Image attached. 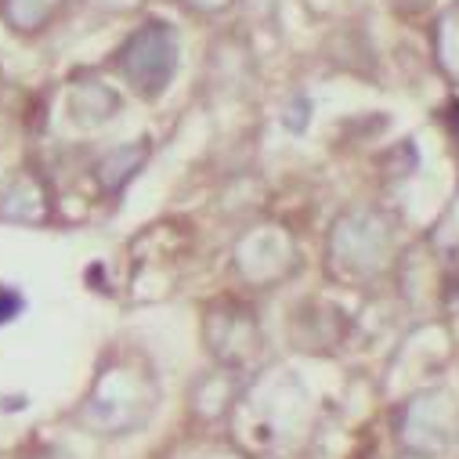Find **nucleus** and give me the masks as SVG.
Returning <instances> with one entry per match:
<instances>
[{"instance_id":"obj_1","label":"nucleus","mask_w":459,"mask_h":459,"mask_svg":"<svg viewBox=\"0 0 459 459\" xmlns=\"http://www.w3.org/2000/svg\"><path fill=\"white\" fill-rule=\"evenodd\" d=\"M398 250L402 239L391 213L359 206L333 221L325 239V272L336 282H373L394 268Z\"/></svg>"},{"instance_id":"obj_2","label":"nucleus","mask_w":459,"mask_h":459,"mask_svg":"<svg viewBox=\"0 0 459 459\" xmlns=\"http://www.w3.org/2000/svg\"><path fill=\"white\" fill-rule=\"evenodd\" d=\"M156 377L142 359L120 355L112 366H105L94 380L91 398L83 402V423L105 430V434H127L142 427L156 409Z\"/></svg>"},{"instance_id":"obj_3","label":"nucleus","mask_w":459,"mask_h":459,"mask_svg":"<svg viewBox=\"0 0 459 459\" xmlns=\"http://www.w3.org/2000/svg\"><path fill=\"white\" fill-rule=\"evenodd\" d=\"M178 58H181V40L178 30L163 19L142 22L117 51L112 65H117L120 80L145 101H156L167 94L170 80L178 76Z\"/></svg>"},{"instance_id":"obj_4","label":"nucleus","mask_w":459,"mask_h":459,"mask_svg":"<svg viewBox=\"0 0 459 459\" xmlns=\"http://www.w3.org/2000/svg\"><path fill=\"white\" fill-rule=\"evenodd\" d=\"M203 343L217 366L243 373L261 355V322L254 307L236 297L210 300L203 311Z\"/></svg>"},{"instance_id":"obj_5","label":"nucleus","mask_w":459,"mask_h":459,"mask_svg":"<svg viewBox=\"0 0 459 459\" xmlns=\"http://www.w3.org/2000/svg\"><path fill=\"white\" fill-rule=\"evenodd\" d=\"M232 264L243 282L250 286H275L282 282L297 264V247L286 228L279 224H257L239 236L232 250Z\"/></svg>"},{"instance_id":"obj_6","label":"nucleus","mask_w":459,"mask_h":459,"mask_svg":"<svg viewBox=\"0 0 459 459\" xmlns=\"http://www.w3.org/2000/svg\"><path fill=\"white\" fill-rule=\"evenodd\" d=\"M455 427H459V402L445 387H430V391L412 394L405 412H402L405 448H416V452H427V455L452 445Z\"/></svg>"},{"instance_id":"obj_7","label":"nucleus","mask_w":459,"mask_h":459,"mask_svg":"<svg viewBox=\"0 0 459 459\" xmlns=\"http://www.w3.org/2000/svg\"><path fill=\"white\" fill-rule=\"evenodd\" d=\"M65 108L76 127H101L108 124L112 117L120 112V94L112 91L108 83H101L98 76H80L69 83V94H65Z\"/></svg>"},{"instance_id":"obj_8","label":"nucleus","mask_w":459,"mask_h":459,"mask_svg":"<svg viewBox=\"0 0 459 459\" xmlns=\"http://www.w3.org/2000/svg\"><path fill=\"white\" fill-rule=\"evenodd\" d=\"M51 213V199L44 181L33 170H19L4 192H0V217L4 221H19V224H40Z\"/></svg>"},{"instance_id":"obj_9","label":"nucleus","mask_w":459,"mask_h":459,"mask_svg":"<svg viewBox=\"0 0 459 459\" xmlns=\"http://www.w3.org/2000/svg\"><path fill=\"white\" fill-rule=\"evenodd\" d=\"M149 163V138H138V142H127L120 149L105 152L98 163H94V181L105 195H120L138 174L142 167Z\"/></svg>"},{"instance_id":"obj_10","label":"nucleus","mask_w":459,"mask_h":459,"mask_svg":"<svg viewBox=\"0 0 459 459\" xmlns=\"http://www.w3.org/2000/svg\"><path fill=\"white\" fill-rule=\"evenodd\" d=\"M430 55L437 73L459 87V0H448V4L434 15L430 22Z\"/></svg>"},{"instance_id":"obj_11","label":"nucleus","mask_w":459,"mask_h":459,"mask_svg":"<svg viewBox=\"0 0 459 459\" xmlns=\"http://www.w3.org/2000/svg\"><path fill=\"white\" fill-rule=\"evenodd\" d=\"M65 12V0H0V19L15 37L44 33Z\"/></svg>"},{"instance_id":"obj_12","label":"nucleus","mask_w":459,"mask_h":459,"mask_svg":"<svg viewBox=\"0 0 459 459\" xmlns=\"http://www.w3.org/2000/svg\"><path fill=\"white\" fill-rule=\"evenodd\" d=\"M83 4L105 19H124V15H138L149 0H83Z\"/></svg>"},{"instance_id":"obj_13","label":"nucleus","mask_w":459,"mask_h":459,"mask_svg":"<svg viewBox=\"0 0 459 459\" xmlns=\"http://www.w3.org/2000/svg\"><path fill=\"white\" fill-rule=\"evenodd\" d=\"M178 4L185 12H192V15H199V19H217L224 12H232L239 0H178Z\"/></svg>"},{"instance_id":"obj_14","label":"nucleus","mask_w":459,"mask_h":459,"mask_svg":"<svg viewBox=\"0 0 459 459\" xmlns=\"http://www.w3.org/2000/svg\"><path fill=\"white\" fill-rule=\"evenodd\" d=\"M398 459H430V455H427V452H416V448H405Z\"/></svg>"}]
</instances>
